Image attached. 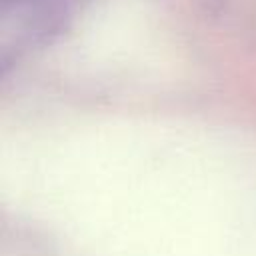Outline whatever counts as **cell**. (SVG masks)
Segmentation results:
<instances>
[{"label":"cell","instance_id":"1","mask_svg":"<svg viewBox=\"0 0 256 256\" xmlns=\"http://www.w3.org/2000/svg\"><path fill=\"white\" fill-rule=\"evenodd\" d=\"M70 16V0H0L2 66L50 40Z\"/></svg>","mask_w":256,"mask_h":256}]
</instances>
